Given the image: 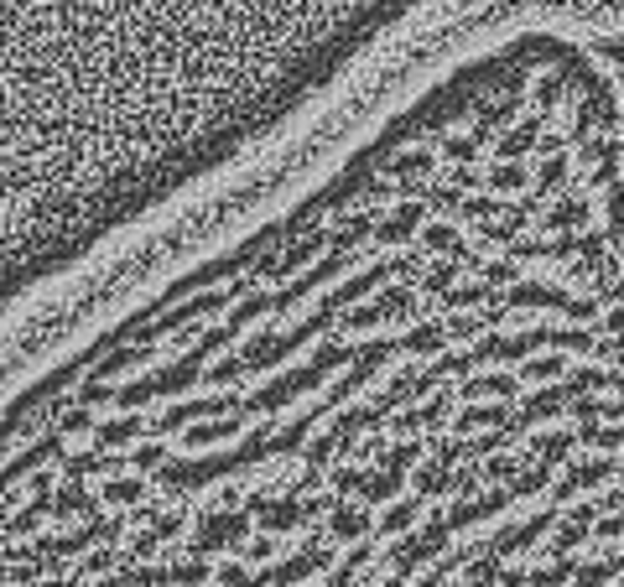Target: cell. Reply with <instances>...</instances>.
Returning <instances> with one entry per match:
<instances>
[{"mask_svg":"<svg viewBox=\"0 0 624 587\" xmlns=\"http://www.w3.org/2000/svg\"><path fill=\"white\" fill-rule=\"evenodd\" d=\"M437 0H0V312L271 141Z\"/></svg>","mask_w":624,"mask_h":587,"instance_id":"cell-1","label":"cell"}]
</instances>
